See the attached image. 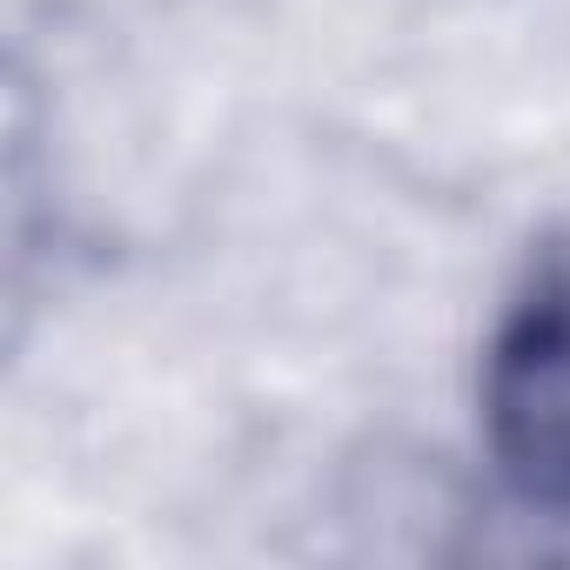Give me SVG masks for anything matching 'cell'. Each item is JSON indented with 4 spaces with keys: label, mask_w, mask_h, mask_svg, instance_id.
<instances>
[{
    "label": "cell",
    "mask_w": 570,
    "mask_h": 570,
    "mask_svg": "<svg viewBox=\"0 0 570 570\" xmlns=\"http://www.w3.org/2000/svg\"><path fill=\"white\" fill-rule=\"evenodd\" d=\"M483 436L497 476L570 523V242H543L483 350Z\"/></svg>",
    "instance_id": "1"
}]
</instances>
